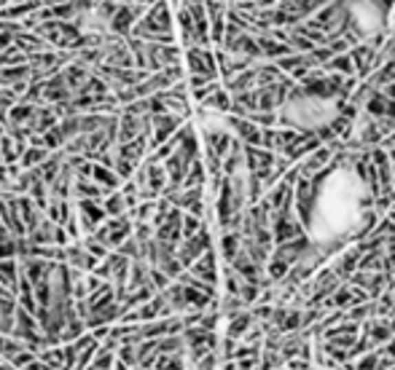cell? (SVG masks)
Listing matches in <instances>:
<instances>
[{
  "label": "cell",
  "instance_id": "obj_1",
  "mask_svg": "<svg viewBox=\"0 0 395 370\" xmlns=\"http://www.w3.org/2000/svg\"><path fill=\"white\" fill-rule=\"evenodd\" d=\"M368 207V191L361 174L352 170L331 172L312 201L310 231L317 242H337L363 223Z\"/></svg>",
  "mask_w": 395,
  "mask_h": 370
},
{
  "label": "cell",
  "instance_id": "obj_2",
  "mask_svg": "<svg viewBox=\"0 0 395 370\" xmlns=\"http://www.w3.org/2000/svg\"><path fill=\"white\" fill-rule=\"evenodd\" d=\"M337 102L317 97V94H296L288 100L282 118L299 129H320L337 118Z\"/></svg>",
  "mask_w": 395,
  "mask_h": 370
},
{
  "label": "cell",
  "instance_id": "obj_3",
  "mask_svg": "<svg viewBox=\"0 0 395 370\" xmlns=\"http://www.w3.org/2000/svg\"><path fill=\"white\" fill-rule=\"evenodd\" d=\"M350 16H352V25L358 27L361 35H376L385 25V11L376 0H352Z\"/></svg>",
  "mask_w": 395,
  "mask_h": 370
},
{
  "label": "cell",
  "instance_id": "obj_4",
  "mask_svg": "<svg viewBox=\"0 0 395 370\" xmlns=\"http://www.w3.org/2000/svg\"><path fill=\"white\" fill-rule=\"evenodd\" d=\"M73 196H76V199L103 201L108 196V191H105L103 185H97L92 177H76V183H73Z\"/></svg>",
  "mask_w": 395,
  "mask_h": 370
},
{
  "label": "cell",
  "instance_id": "obj_5",
  "mask_svg": "<svg viewBox=\"0 0 395 370\" xmlns=\"http://www.w3.org/2000/svg\"><path fill=\"white\" fill-rule=\"evenodd\" d=\"M92 180L97 183V185H103L108 194H113V191H118V185H121V177L116 174L113 170H108V167H103V164H97L94 161V172H92Z\"/></svg>",
  "mask_w": 395,
  "mask_h": 370
},
{
  "label": "cell",
  "instance_id": "obj_6",
  "mask_svg": "<svg viewBox=\"0 0 395 370\" xmlns=\"http://www.w3.org/2000/svg\"><path fill=\"white\" fill-rule=\"evenodd\" d=\"M49 156H52L49 148H43V145H28L25 156L19 159V167H22V170H35V167H41Z\"/></svg>",
  "mask_w": 395,
  "mask_h": 370
},
{
  "label": "cell",
  "instance_id": "obj_7",
  "mask_svg": "<svg viewBox=\"0 0 395 370\" xmlns=\"http://www.w3.org/2000/svg\"><path fill=\"white\" fill-rule=\"evenodd\" d=\"M138 14H140V8H118L111 19V32H116V35L129 32V27H132V22H135Z\"/></svg>",
  "mask_w": 395,
  "mask_h": 370
},
{
  "label": "cell",
  "instance_id": "obj_8",
  "mask_svg": "<svg viewBox=\"0 0 395 370\" xmlns=\"http://www.w3.org/2000/svg\"><path fill=\"white\" fill-rule=\"evenodd\" d=\"M103 207H105L108 218H121V215H127V201H124V194H121V191L108 194V196L103 199Z\"/></svg>",
  "mask_w": 395,
  "mask_h": 370
},
{
  "label": "cell",
  "instance_id": "obj_9",
  "mask_svg": "<svg viewBox=\"0 0 395 370\" xmlns=\"http://www.w3.org/2000/svg\"><path fill=\"white\" fill-rule=\"evenodd\" d=\"M145 150V135H140L138 140H132V143H124L116 148V156H121V159H129V161H135L138 164V159H140V153Z\"/></svg>",
  "mask_w": 395,
  "mask_h": 370
},
{
  "label": "cell",
  "instance_id": "obj_10",
  "mask_svg": "<svg viewBox=\"0 0 395 370\" xmlns=\"http://www.w3.org/2000/svg\"><path fill=\"white\" fill-rule=\"evenodd\" d=\"M113 368H116V354H113V351H103V349H97L94 360L89 362V368L86 370H113Z\"/></svg>",
  "mask_w": 395,
  "mask_h": 370
},
{
  "label": "cell",
  "instance_id": "obj_11",
  "mask_svg": "<svg viewBox=\"0 0 395 370\" xmlns=\"http://www.w3.org/2000/svg\"><path fill=\"white\" fill-rule=\"evenodd\" d=\"M81 244H84L86 250H89V253H92V255H94V257H100V260H105V257H108V255H111V253H113V250H111V247H108V244L97 242V239H94L92 233L81 239Z\"/></svg>",
  "mask_w": 395,
  "mask_h": 370
},
{
  "label": "cell",
  "instance_id": "obj_12",
  "mask_svg": "<svg viewBox=\"0 0 395 370\" xmlns=\"http://www.w3.org/2000/svg\"><path fill=\"white\" fill-rule=\"evenodd\" d=\"M248 325H250V316H234L231 325H228V338H239L248 333Z\"/></svg>",
  "mask_w": 395,
  "mask_h": 370
},
{
  "label": "cell",
  "instance_id": "obj_13",
  "mask_svg": "<svg viewBox=\"0 0 395 370\" xmlns=\"http://www.w3.org/2000/svg\"><path fill=\"white\" fill-rule=\"evenodd\" d=\"M113 172H116V174H118L121 180H129V177L135 174V161H129V159H121V156H116Z\"/></svg>",
  "mask_w": 395,
  "mask_h": 370
},
{
  "label": "cell",
  "instance_id": "obj_14",
  "mask_svg": "<svg viewBox=\"0 0 395 370\" xmlns=\"http://www.w3.org/2000/svg\"><path fill=\"white\" fill-rule=\"evenodd\" d=\"M32 360H38V354H35L32 349H22V351H19V354L11 360V365H14L17 370H22V368H28Z\"/></svg>",
  "mask_w": 395,
  "mask_h": 370
},
{
  "label": "cell",
  "instance_id": "obj_15",
  "mask_svg": "<svg viewBox=\"0 0 395 370\" xmlns=\"http://www.w3.org/2000/svg\"><path fill=\"white\" fill-rule=\"evenodd\" d=\"M14 41H17V35H14V32H0V54H3L6 49H11V46H14Z\"/></svg>",
  "mask_w": 395,
  "mask_h": 370
},
{
  "label": "cell",
  "instance_id": "obj_16",
  "mask_svg": "<svg viewBox=\"0 0 395 370\" xmlns=\"http://www.w3.org/2000/svg\"><path fill=\"white\" fill-rule=\"evenodd\" d=\"M22 370H54V368H52V365H46L43 360H32L28 368H22Z\"/></svg>",
  "mask_w": 395,
  "mask_h": 370
},
{
  "label": "cell",
  "instance_id": "obj_17",
  "mask_svg": "<svg viewBox=\"0 0 395 370\" xmlns=\"http://www.w3.org/2000/svg\"><path fill=\"white\" fill-rule=\"evenodd\" d=\"M194 228H197V220H194V218H186V233H189V236L194 233Z\"/></svg>",
  "mask_w": 395,
  "mask_h": 370
},
{
  "label": "cell",
  "instance_id": "obj_18",
  "mask_svg": "<svg viewBox=\"0 0 395 370\" xmlns=\"http://www.w3.org/2000/svg\"><path fill=\"white\" fill-rule=\"evenodd\" d=\"M0 370H17V368H14L11 362H3V365H0Z\"/></svg>",
  "mask_w": 395,
  "mask_h": 370
},
{
  "label": "cell",
  "instance_id": "obj_19",
  "mask_svg": "<svg viewBox=\"0 0 395 370\" xmlns=\"http://www.w3.org/2000/svg\"><path fill=\"white\" fill-rule=\"evenodd\" d=\"M3 135H6V126H3V124H0V137H3Z\"/></svg>",
  "mask_w": 395,
  "mask_h": 370
},
{
  "label": "cell",
  "instance_id": "obj_20",
  "mask_svg": "<svg viewBox=\"0 0 395 370\" xmlns=\"http://www.w3.org/2000/svg\"><path fill=\"white\" fill-rule=\"evenodd\" d=\"M3 362H6V357H3V354H0V365H3Z\"/></svg>",
  "mask_w": 395,
  "mask_h": 370
},
{
  "label": "cell",
  "instance_id": "obj_21",
  "mask_svg": "<svg viewBox=\"0 0 395 370\" xmlns=\"http://www.w3.org/2000/svg\"><path fill=\"white\" fill-rule=\"evenodd\" d=\"M0 164H3V150H0Z\"/></svg>",
  "mask_w": 395,
  "mask_h": 370
}]
</instances>
